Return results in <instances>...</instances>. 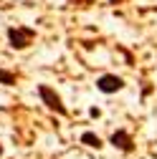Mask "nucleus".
I'll return each instance as SVG.
<instances>
[{
  "mask_svg": "<svg viewBox=\"0 0 157 159\" xmlns=\"http://www.w3.org/2000/svg\"><path fill=\"white\" fill-rule=\"evenodd\" d=\"M15 73L13 71H5V68H0V84H3V86H13L15 84Z\"/></svg>",
  "mask_w": 157,
  "mask_h": 159,
  "instance_id": "nucleus-6",
  "label": "nucleus"
},
{
  "mask_svg": "<svg viewBox=\"0 0 157 159\" xmlns=\"http://www.w3.org/2000/svg\"><path fill=\"white\" fill-rule=\"evenodd\" d=\"M96 89L102 93H117L124 89V78L122 76H114V73H102L96 78Z\"/></svg>",
  "mask_w": 157,
  "mask_h": 159,
  "instance_id": "nucleus-3",
  "label": "nucleus"
},
{
  "mask_svg": "<svg viewBox=\"0 0 157 159\" xmlns=\"http://www.w3.org/2000/svg\"><path fill=\"white\" fill-rule=\"evenodd\" d=\"M109 142H112L114 149H119V152H124V154H132V152H134V139L129 136L127 129H117V131L112 134Z\"/></svg>",
  "mask_w": 157,
  "mask_h": 159,
  "instance_id": "nucleus-4",
  "label": "nucleus"
},
{
  "mask_svg": "<svg viewBox=\"0 0 157 159\" xmlns=\"http://www.w3.org/2000/svg\"><path fill=\"white\" fill-rule=\"evenodd\" d=\"M5 35H8L10 48H15V51H26V48L33 43L36 30L28 28V25H10V28L5 30Z\"/></svg>",
  "mask_w": 157,
  "mask_h": 159,
  "instance_id": "nucleus-1",
  "label": "nucleus"
},
{
  "mask_svg": "<svg viewBox=\"0 0 157 159\" xmlns=\"http://www.w3.org/2000/svg\"><path fill=\"white\" fill-rule=\"evenodd\" d=\"M109 3H112V5H117V3H122V0H109Z\"/></svg>",
  "mask_w": 157,
  "mask_h": 159,
  "instance_id": "nucleus-7",
  "label": "nucleus"
},
{
  "mask_svg": "<svg viewBox=\"0 0 157 159\" xmlns=\"http://www.w3.org/2000/svg\"><path fill=\"white\" fill-rule=\"evenodd\" d=\"M81 144H86V147H91V149H102V147H104L102 139L96 136L94 131H84V134H81Z\"/></svg>",
  "mask_w": 157,
  "mask_h": 159,
  "instance_id": "nucleus-5",
  "label": "nucleus"
},
{
  "mask_svg": "<svg viewBox=\"0 0 157 159\" xmlns=\"http://www.w3.org/2000/svg\"><path fill=\"white\" fill-rule=\"evenodd\" d=\"M0 157H3V144H0Z\"/></svg>",
  "mask_w": 157,
  "mask_h": 159,
  "instance_id": "nucleus-8",
  "label": "nucleus"
},
{
  "mask_svg": "<svg viewBox=\"0 0 157 159\" xmlns=\"http://www.w3.org/2000/svg\"><path fill=\"white\" fill-rule=\"evenodd\" d=\"M38 96H41V101L46 104V109H48V111H56L58 116H66V114H69V111H66V106H64V101H61V96H58L51 86L41 84V86H38Z\"/></svg>",
  "mask_w": 157,
  "mask_h": 159,
  "instance_id": "nucleus-2",
  "label": "nucleus"
}]
</instances>
